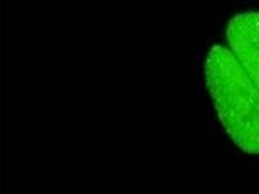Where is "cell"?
<instances>
[{"label": "cell", "mask_w": 259, "mask_h": 194, "mask_svg": "<svg viewBox=\"0 0 259 194\" xmlns=\"http://www.w3.org/2000/svg\"><path fill=\"white\" fill-rule=\"evenodd\" d=\"M204 75L219 120L240 151L259 156V89L224 45L207 52Z\"/></svg>", "instance_id": "obj_1"}, {"label": "cell", "mask_w": 259, "mask_h": 194, "mask_svg": "<svg viewBox=\"0 0 259 194\" xmlns=\"http://www.w3.org/2000/svg\"><path fill=\"white\" fill-rule=\"evenodd\" d=\"M230 51L259 89V12L249 10L232 16L227 26Z\"/></svg>", "instance_id": "obj_2"}]
</instances>
